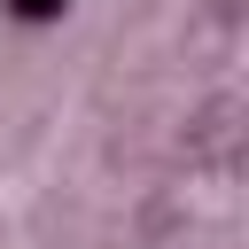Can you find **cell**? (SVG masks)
I'll return each instance as SVG.
<instances>
[{
	"mask_svg": "<svg viewBox=\"0 0 249 249\" xmlns=\"http://www.w3.org/2000/svg\"><path fill=\"white\" fill-rule=\"evenodd\" d=\"M0 16H8V23L47 31V23H62V16H70V0H0Z\"/></svg>",
	"mask_w": 249,
	"mask_h": 249,
	"instance_id": "1",
	"label": "cell"
}]
</instances>
